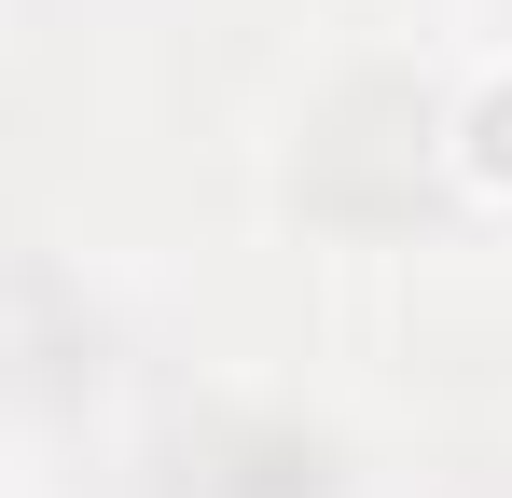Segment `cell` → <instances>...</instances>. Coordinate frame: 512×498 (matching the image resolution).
<instances>
[{
  "label": "cell",
  "instance_id": "6da1fadb",
  "mask_svg": "<svg viewBox=\"0 0 512 498\" xmlns=\"http://www.w3.org/2000/svg\"><path fill=\"white\" fill-rule=\"evenodd\" d=\"M485 166L512 180V97H485Z\"/></svg>",
  "mask_w": 512,
  "mask_h": 498
}]
</instances>
